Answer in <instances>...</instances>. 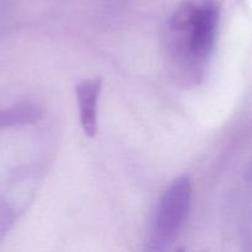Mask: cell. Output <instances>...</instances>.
<instances>
[{"instance_id": "obj_3", "label": "cell", "mask_w": 252, "mask_h": 252, "mask_svg": "<svg viewBox=\"0 0 252 252\" xmlns=\"http://www.w3.org/2000/svg\"><path fill=\"white\" fill-rule=\"evenodd\" d=\"M76 101L80 111V123L88 137H95L97 128V102L101 93L100 79H88L76 85Z\"/></svg>"}, {"instance_id": "obj_1", "label": "cell", "mask_w": 252, "mask_h": 252, "mask_svg": "<svg viewBox=\"0 0 252 252\" xmlns=\"http://www.w3.org/2000/svg\"><path fill=\"white\" fill-rule=\"evenodd\" d=\"M219 7L212 0L186 2L176 9L170 20V43L175 56L198 66L213 51Z\"/></svg>"}, {"instance_id": "obj_5", "label": "cell", "mask_w": 252, "mask_h": 252, "mask_svg": "<svg viewBox=\"0 0 252 252\" xmlns=\"http://www.w3.org/2000/svg\"><path fill=\"white\" fill-rule=\"evenodd\" d=\"M251 176H252V171H251Z\"/></svg>"}, {"instance_id": "obj_2", "label": "cell", "mask_w": 252, "mask_h": 252, "mask_svg": "<svg viewBox=\"0 0 252 252\" xmlns=\"http://www.w3.org/2000/svg\"><path fill=\"white\" fill-rule=\"evenodd\" d=\"M191 204V180L180 176L167 187L158 203L150 229V250H162L176 238L189 217Z\"/></svg>"}, {"instance_id": "obj_4", "label": "cell", "mask_w": 252, "mask_h": 252, "mask_svg": "<svg viewBox=\"0 0 252 252\" xmlns=\"http://www.w3.org/2000/svg\"><path fill=\"white\" fill-rule=\"evenodd\" d=\"M39 117L38 108L31 105L16 106L12 108H6L2 111V127H12V126L27 125L34 122Z\"/></svg>"}]
</instances>
